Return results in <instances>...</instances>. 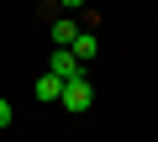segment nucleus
Masks as SVG:
<instances>
[{"label":"nucleus","mask_w":158,"mask_h":142,"mask_svg":"<svg viewBox=\"0 0 158 142\" xmlns=\"http://www.w3.org/2000/svg\"><path fill=\"white\" fill-rule=\"evenodd\" d=\"M32 90H37V100H58V95H63V79H58V74H48V68H42V79H37Z\"/></svg>","instance_id":"20e7f679"},{"label":"nucleus","mask_w":158,"mask_h":142,"mask_svg":"<svg viewBox=\"0 0 158 142\" xmlns=\"http://www.w3.org/2000/svg\"><path fill=\"white\" fill-rule=\"evenodd\" d=\"M58 105H63L69 116H85V111L95 105V84H90V79H74V84H63V95H58Z\"/></svg>","instance_id":"f257e3e1"},{"label":"nucleus","mask_w":158,"mask_h":142,"mask_svg":"<svg viewBox=\"0 0 158 142\" xmlns=\"http://www.w3.org/2000/svg\"><path fill=\"white\" fill-rule=\"evenodd\" d=\"M48 74H58L63 84H74V79H85V63H79L69 47H53V53H48Z\"/></svg>","instance_id":"f03ea898"},{"label":"nucleus","mask_w":158,"mask_h":142,"mask_svg":"<svg viewBox=\"0 0 158 142\" xmlns=\"http://www.w3.org/2000/svg\"><path fill=\"white\" fill-rule=\"evenodd\" d=\"M69 53H74V58H79V63H90V58H95V53H100V37H95V32H79V37H74V47H69Z\"/></svg>","instance_id":"7ed1b4c3"},{"label":"nucleus","mask_w":158,"mask_h":142,"mask_svg":"<svg viewBox=\"0 0 158 142\" xmlns=\"http://www.w3.org/2000/svg\"><path fill=\"white\" fill-rule=\"evenodd\" d=\"M58 6H69V11H79V6H85V0H58Z\"/></svg>","instance_id":"0eeeda50"},{"label":"nucleus","mask_w":158,"mask_h":142,"mask_svg":"<svg viewBox=\"0 0 158 142\" xmlns=\"http://www.w3.org/2000/svg\"><path fill=\"white\" fill-rule=\"evenodd\" d=\"M74 37H79V26L63 16V21H53V47H74Z\"/></svg>","instance_id":"39448f33"},{"label":"nucleus","mask_w":158,"mask_h":142,"mask_svg":"<svg viewBox=\"0 0 158 142\" xmlns=\"http://www.w3.org/2000/svg\"><path fill=\"white\" fill-rule=\"evenodd\" d=\"M16 121V111H11V100H0V126H11Z\"/></svg>","instance_id":"423d86ee"}]
</instances>
